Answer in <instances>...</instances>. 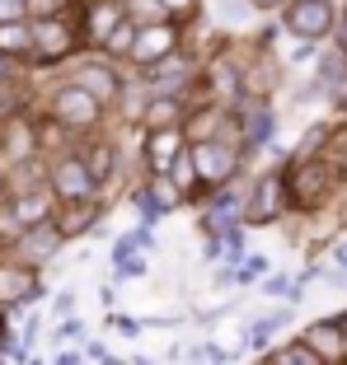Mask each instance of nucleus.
Returning <instances> with one entry per match:
<instances>
[{"label":"nucleus","instance_id":"nucleus-1","mask_svg":"<svg viewBox=\"0 0 347 365\" xmlns=\"http://www.w3.org/2000/svg\"><path fill=\"white\" fill-rule=\"evenodd\" d=\"M333 187H338V173L328 169L324 160H315V155H301V160L291 164V173H286L291 206H301V211H315V206H324Z\"/></svg>","mask_w":347,"mask_h":365},{"label":"nucleus","instance_id":"nucleus-2","mask_svg":"<svg viewBox=\"0 0 347 365\" xmlns=\"http://www.w3.org/2000/svg\"><path fill=\"white\" fill-rule=\"evenodd\" d=\"M333 24H338V5L333 0H291L282 29L291 33L296 43H319L324 33H333Z\"/></svg>","mask_w":347,"mask_h":365},{"label":"nucleus","instance_id":"nucleus-3","mask_svg":"<svg viewBox=\"0 0 347 365\" xmlns=\"http://www.w3.org/2000/svg\"><path fill=\"white\" fill-rule=\"evenodd\" d=\"M286 202H291L286 178H282V173H263V178L253 182L249 202H244V220H249V225H268V220H277V215H282Z\"/></svg>","mask_w":347,"mask_h":365},{"label":"nucleus","instance_id":"nucleus-4","mask_svg":"<svg viewBox=\"0 0 347 365\" xmlns=\"http://www.w3.org/2000/svg\"><path fill=\"white\" fill-rule=\"evenodd\" d=\"M99 108H104V103H99L85 85H66V89L52 94V118L61 122V127H94Z\"/></svg>","mask_w":347,"mask_h":365},{"label":"nucleus","instance_id":"nucleus-5","mask_svg":"<svg viewBox=\"0 0 347 365\" xmlns=\"http://www.w3.org/2000/svg\"><path fill=\"white\" fill-rule=\"evenodd\" d=\"M193 164H197V178L202 182H226V178H235V164H239V155H235V145L230 140H197L193 145Z\"/></svg>","mask_w":347,"mask_h":365},{"label":"nucleus","instance_id":"nucleus-6","mask_svg":"<svg viewBox=\"0 0 347 365\" xmlns=\"http://www.w3.org/2000/svg\"><path fill=\"white\" fill-rule=\"evenodd\" d=\"M174 47H178V24H141L127 56L136 66H155V61H164Z\"/></svg>","mask_w":347,"mask_h":365},{"label":"nucleus","instance_id":"nucleus-7","mask_svg":"<svg viewBox=\"0 0 347 365\" xmlns=\"http://www.w3.org/2000/svg\"><path fill=\"white\" fill-rule=\"evenodd\" d=\"M94 169H89L85 160H76V155H71V160H61L52 169V187H56V197H61V202H85L89 192H94Z\"/></svg>","mask_w":347,"mask_h":365},{"label":"nucleus","instance_id":"nucleus-8","mask_svg":"<svg viewBox=\"0 0 347 365\" xmlns=\"http://www.w3.org/2000/svg\"><path fill=\"white\" fill-rule=\"evenodd\" d=\"M76 47V29L56 14V19H38V29H33V52L43 56V61H61L66 52Z\"/></svg>","mask_w":347,"mask_h":365},{"label":"nucleus","instance_id":"nucleus-9","mask_svg":"<svg viewBox=\"0 0 347 365\" xmlns=\"http://www.w3.org/2000/svg\"><path fill=\"white\" fill-rule=\"evenodd\" d=\"M310 351L319 356V361H343V346H347V328H343V319H324V323H310L305 328V337H301Z\"/></svg>","mask_w":347,"mask_h":365},{"label":"nucleus","instance_id":"nucleus-10","mask_svg":"<svg viewBox=\"0 0 347 365\" xmlns=\"http://www.w3.org/2000/svg\"><path fill=\"white\" fill-rule=\"evenodd\" d=\"M178 155H183V131L178 127H151V140H146V164H151V173H169Z\"/></svg>","mask_w":347,"mask_h":365},{"label":"nucleus","instance_id":"nucleus-11","mask_svg":"<svg viewBox=\"0 0 347 365\" xmlns=\"http://www.w3.org/2000/svg\"><path fill=\"white\" fill-rule=\"evenodd\" d=\"M239 136L249 140V145H268L272 131H277V118H272V108L268 103H249V108H239Z\"/></svg>","mask_w":347,"mask_h":365},{"label":"nucleus","instance_id":"nucleus-12","mask_svg":"<svg viewBox=\"0 0 347 365\" xmlns=\"http://www.w3.org/2000/svg\"><path fill=\"white\" fill-rule=\"evenodd\" d=\"M122 19H127V5H122V0H94V5H89L85 38H94V43H109V33L118 29Z\"/></svg>","mask_w":347,"mask_h":365},{"label":"nucleus","instance_id":"nucleus-13","mask_svg":"<svg viewBox=\"0 0 347 365\" xmlns=\"http://www.w3.org/2000/svg\"><path fill=\"white\" fill-rule=\"evenodd\" d=\"M33 295H38L33 272L14 267V262H0V304H19V300H33Z\"/></svg>","mask_w":347,"mask_h":365},{"label":"nucleus","instance_id":"nucleus-14","mask_svg":"<svg viewBox=\"0 0 347 365\" xmlns=\"http://www.w3.org/2000/svg\"><path fill=\"white\" fill-rule=\"evenodd\" d=\"M76 85H85L89 94L99 98V103H109V98H118V89H122V85H118V76H113L109 66H85V71L76 76Z\"/></svg>","mask_w":347,"mask_h":365},{"label":"nucleus","instance_id":"nucleus-15","mask_svg":"<svg viewBox=\"0 0 347 365\" xmlns=\"http://www.w3.org/2000/svg\"><path fill=\"white\" fill-rule=\"evenodd\" d=\"M239 215H244L239 197H216V206H211V215H206L202 225H206V235H226V230L239 225Z\"/></svg>","mask_w":347,"mask_h":365},{"label":"nucleus","instance_id":"nucleus-16","mask_svg":"<svg viewBox=\"0 0 347 365\" xmlns=\"http://www.w3.org/2000/svg\"><path fill=\"white\" fill-rule=\"evenodd\" d=\"M61 230H56V225H47V230H33V235H24V258H29V262H43V258H52V253H56V244H61Z\"/></svg>","mask_w":347,"mask_h":365},{"label":"nucleus","instance_id":"nucleus-17","mask_svg":"<svg viewBox=\"0 0 347 365\" xmlns=\"http://www.w3.org/2000/svg\"><path fill=\"white\" fill-rule=\"evenodd\" d=\"M94 220H99V206L85 197V202H66V215L56 220V230H61V235L71 239V235H80V230H89Z\"/></svg>","mask_w":347,"mask_h":365},{"label":"nucleus","instance_id":"nucleus-18","mask_svg":"<svg viewBox=\"0 0 347 365\" xmlns=\"http://www.w3.org/2000/svg\"><path fill=\"white\" fill-rule=\"evenodd\" d=\"M14 215H19V225H43L47 220V192L43 187H29V192L14 202Z\"/></svg>","mask_w":347,"mask_h":365},{"label":"nucleus","instance_id":"nucleus-19","mask_svg":"<svg viewBox=\"0 0 347 365\" xmlns=\"http://www.w3.org/2000/svg\"><path fill=\"white\" fill-rule=\"evenodd\" d=\"M0 52H33V29H24L19 19L14 24H0Z\"/></svg>","mask_w":347,"mask_h":365},{"label":"nucleus","instance_id":"nucleus-20","mask_svg":"<svg viewBox=\"0 0 347 365\" xmlns=\"http://www.w3.org/2000/svg\"><path fill=\"white\" fill-rule=\"evenodd\" d=\"M282 323H291V314H286V309H277V314H268V319H258V323H253V333H249V342L263 351V346H268V337L277 333Z\"/></svg>","mask_w":347,"mask_h":365},{"label":"nucleus","instance_id":"nucleus-21","mask_svg":"<svg viewBox=\"0 0 347 365\" xmlns=\"http://www.w3.org/2000/svg\"><path fill=\"white\" fill-rule=\"evenodd\" d=\"M272 365H324V361H319L305 342H291V346H282V351L272 356Z\"/></svg>","mask_w":347,"mask_h":365},{"label":"nucleus","instance_id":"nucleus-22","mask_svg":"<svg viewBox=\"0 0 347 365\" xmlns=\"http://www.w3.org/2000/svg\"><path fill=\"white\" fill-rule=\"evenodd\" d=\"M178 113H183V108L174 103V98H160V103H151V127H174V122H178Z\"/></svg>","mask_w":347,"mask_h":365},{"label":"nucleus","instance_id":"nucleus-23","mask_svg":"<svg viewBox=\"0 0 347 365\" xmlns=\"http://www.w3.org/2000/svg\"><path fill=\"white\" fill-rule=\"evenodd\" d=\"M136 206H141L146 220H160V215H169V211H164V202L155 197V187H136Z\"/></svg>","mask_w":347,"mask_h":365},{"label":"nucleus","instance_id":"nucleus-24","mask_svg":"<svg viewBox=\"0 0 347 365\" xmlns=\"http://www.w3.org/2000/svg\"><path fill=\"white\" fill-rule=\"evenodd\" d=\"M272 80H277V71H272V66H268V56H263V66H253V71H249L244 89H249V94L258 98V94H263V85H272Z\"/></svg>","mask_w":347,"mask_h":365},{"label":"nucleus","instance_id":"nucleus-25","mask_svg":"<svg viewBox=\"0 0 347 365\" xmlns=\"http://www.w3.org/2000/svg\"><path fill=\"white\" fill-rule=\"evenodd\" d=\"M85 164L94 169V178H109V169H113V145H94V150L85 155Z\"/></svg>","mask_w":347,"mask_h":365},{"label":"nucleus","instance_id":"nucleus-26","mask_svg":"<svg viewBox=\"0 0 347 365\" xmlns=\"http://www.w3.org/2000/svg\"><path fill=\"white\" fill-rule=\"evenodd\" d=\"M61 10H66V0H29V14H38V19H56Z\"/></svg>","mask_w":347,"mask_h":365},{"label":"nucleus","instance_id":"nucleus-27","mask_svg":"<svg viewBox=\"0 0 347 365\" xmlns=\"http://www.w3.org/2000/svg\"><path fill=\"white\" fill-rule=\"evenodd\" d=\"M164 5V19H188L197 10V0H160Z\"/></svg>","mask_w":347,"mask_h":365},{"label":"nucleus","instance_id":"nucleus-28","mask_svg":"<svg viewBox=\"0 0 347 365\" xmlns=\"http://www.w3.org/2000/svg\"><path fill=\"white\" fill-rule=\"evenodd\" d=\"M29 14V0H0V24H14Z\"/></svg>","mask_w":347,"mask_h":365},{"label":"nucleus","instance_id":"nucleus-29","mask_svg":"<svg viewBox=\"0 0 347 365\" xmlns=\"http://www.w3.org/2000/svg\"><path fill=\"white\" fill-rule=\"evenodd\" d=\"M109 323L118 328V333H127V337H136V333H141V323H136V319H127V314H118V319H109Z\"/></svg>","mask_w":347,"mask_h":365},{"label":"nucleus","instance_id":"nucleus-30","mask_svg":"<svg viewBox=\"0 0 347 365\" xmlns=\"http://www.w3.org/2000/svg\"><path fill=\"white\" fill-rule=\"evenodd\" d=\"M263 290H268V295H286L291 281H286V277H268V286H263Z\"/></svg>","mask_w":347,"mask_h":365},{"label":"nucleus","instance_id":"nucleus-31","mask_svg":"<svg viewBox=\"0 0 347 365\" xmlns=\"http://www.w3.org/2000/svg\"><path fill=\"white\" fill-rule=\"evenodd\" d=\"M244 5H249V0H221V14H230V19H235V14L244 10Z\"/></svg>","mask_w":347,"mask_h":365},{"label":"nucleus","instance_id":"nucleus-32","mask_svg":"<svg viewBox=\"0 0 347 365\" xmlns=\"http://www.w3.org/2000/svg\"><path fill=\"white\" fill-rule=\"evenodd\" d=\"M14 108H19V103H14V94H10V89H0V118H5V113H14Z\"/></svg>","mask_w":347,"mask_h":365},{"label":"nucleus","instance_id":"nucleus-33","mask_svg":"<svg viewBox=\"0 0 347 365\" xmlns=\"http://www.w3.org/2000/svg\"><path fill=\"white\" fill-rule=\"evenodd\" d=\"M253 10H282V5H291V0H249Z\"/></svg>","mask_w":347,"mask_h":365},{"label":"nucleus","instance_id":"nucleus-34","mask_svg":"<svg viewBox=\"0 0 347 365\" xmlns=\"http://www.w3.org/2000/svg\"><path fill=\"white\" fill-rule=\"evenodd\" d=\"M333 258H338V267H347V244H333Z\"/></svg>","mask_w":347,"mask_h":365},{"label":"nucleus","instance_id":"nucleus-35","mask_svg":"<svg viewBox=\"0 0 347 365\" xmlns=\"http://www.w3.org/2000/svg\"><path fill=\"white\" fill-rule=\"evenodd\" d=\"M338 52L347 56V19H343V29H338Z\"/></svg>","mask_w":347,"mask_h":365},{"label":"nucleus","instance_id":"nucleus-36","mask_svg":"<svg viewBox=\"0 0 347 365\" xmlns=\"http://www.w3.org/2000/svg\"><path fill=\"white\" fill-rule=\"evenodd\" d=\"M5 76H10V56L0 52V85H5Z\"/></svg>","mask_w":347,"mask_h":365},{"label":"nucleus","instance_id":"nucleus-37","mask_svg":"<svg viewBox=\"0 0 347 365\" xmlns=\"http://www.w3.org/2000/svg\"><path fill=\"white\" fill-rule=\"evenodd\" d=\"M343 328H347V314H343Z\"/></svg>","mask_w":347,"mask_h":365},{"label":"nucleus","instance_id":"nucleus-38","mask_svg":"<svg viewBox=\"0 0 347 365\" xmlns=\"http://www.w3.org/2000/svg\"><path fill=\"white\" fill-rule=\"evenodd\" d=\"M343 113H347V103H343Z\"/></svg>","mask_w":347,"mask_h":365}]
</instances>
